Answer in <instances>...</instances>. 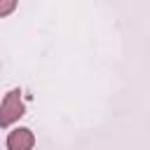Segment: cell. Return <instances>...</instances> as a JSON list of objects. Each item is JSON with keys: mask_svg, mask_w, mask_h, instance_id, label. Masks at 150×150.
<instances>
[{"mask_svg": "<svg viewBox=\"0 0 150 150\" xmlns=\"http://www.w3.org/2000/svg\"><path fill=\"white\" fill-rule=\"evenodd\" d=\"M16 2H19V0H0V19H2V16H9V14L16 9Z\"/></svg>", "mask_w": 150, "mask_h": 150, "instance_id": "3", "label": "cell"}, {"mask_svg": "<svg viewBox=\"0 0 150 150\" xmlns=\"http://www.w3.org/2000/svg\"><path fill=\"white\" fill-rule=\"evenodd\" d=\"M35 145V136L30 129L26 127H16L14 131H9L7 136V148L9 150H30Z\"/></svg>", "mask_w": 150, "mask_h": 150, "instance_id": "2", "label": "cell"}, {"mask_svg": "<svg viewBox=\"0 0 150 150\" xmlns=\"http://www.w3.org/2000/svg\"><path fill=\"white\" fill-rule=\"evenodd\" d=\"M23 112H26V108L21 101V89H9L0 105V129H7L14 122H19L23 117Z\"/></svg>", "mask_w": 150, "mask_h": 150, "instance_id": "1", "label": "cell"}]
</instances>
